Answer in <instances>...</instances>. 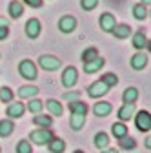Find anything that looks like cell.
<instances>
[{"label":"cell","mask_w":151,"mask_h":153,"mask_svg":"<svg viewBox=\"0 0 151 153\" xmlns=\"http://www.w3.org/2000/svg\"><path fill=\"white\" fill-rule=\"evenodd\" d=\"M53 139H55V133H53L51 129H47V128L33 129V131L29 133V140H31L33 144H38V146H42V144H49Z\"/></svg>","instance_id":"cell-1"},{"label":"cell","mask_w":151,"mask_h":153,"mask_svg":"<svg viewBox=\"0 0 151 153\" xmlns=\"http://www.w3.org/2000/svg\"><path fill=\"white\" fill-rule=\"evenodd\" d=\"M38 66L44 71H56L62 66V60L55 55H42V56H38Z\"/></svg>","instance_id":"cell-2"},{"label":"cell","mask_w":151,"mask_h":153,"mask_svg":"<svg viewBox=\"0 0 151 153\" xmlns=\"http://www.w3.org/2000/svg\"><path fill=\"white\" fill-rule=\"evenodd\" d=\"M18 71H20V75L24 76L26 80H35L36 76H38V71H36L35 62H31V60H27V59L18 64Z\"/></svg>","instance_id":"cell-3"},{"label":"cell","mask_w":151,"mask_h":153,"mask_svg":"<svg viewBox=\"0 0 151 153\" xmlns=\"http://www.w3.org/2000/svg\"><path fill=\"white\" fill-rule=\"evenodd\" d=\"M135 124H137V129L138 131H149L151 129V115H149V111H138L137 115H135Z\"/></svg>","instance_id":"cell-4"},{"label":"cell","mask_w":151,"mask_h":153,"mask_svg":"<svg viewBox=\"0 0 151 153\" xmlns=\"http://www.w3.org/2000/svg\"><path fill=\"white\" fill-rule=\"evenodd\" d=\"M77 80H78V71L75 69L73 66H67V68L62 71V84H64L66 88H71V86L77 84Z\"/></svg>","instance_id":"cell-5"},{"label":"cell","mask_w":151,"mask_h":153,"mask_svg":"<svg viewBox=\"0 0 151 153\" xmlns=\"http://www.w3.org/2000/svg\"><path fill=\"white\" fill-rule=\"evenodd\" d=\"M107 91H109V88H107L104 82H100V80L93 82V84L87 88V95H89L91 99H100V97H104Z\"/></svg>","instance_id":"cell-6"},{"label":"cell","mask_w":151,"mask_h":153,"mask_svg":"<svg viewBox=\"0 0 151 153\" xmlns=\"http://www.w3.org/2000/svg\"><path fill=\"white\" fill-rule=\"evenodd\" d=\"M24 27H26V35L29 38H36L40 35V31H42V24H40L38 18H29Z\"/></svg>","instance_id":"cell-7"},{"label":"cell","mask_w":151,"mask_h":153,"mask_svg":"<svg viewBox=\"0 0 151 153\" xmlns=\"http://www.w3.org/2000/svg\"><path fill=\"white\" fill-rule=\"evenodd\" d=\"M75 27H77V18L71 15H64L58 20V29L62 33H71V31H75Z\"/></svg>","instance_id":"cell-8"},{"label":"cell","mask_w":151,"mask_h":153,"mask_svg":"<svg viewBox=\"0 0 151 153\" xmlns=\"http://www.w3.org/2000/svg\"><path fill=\"white\" fill-rule=\"evenodd\" d=\"M98 24H100L102 31H106V33H111V31H113V27L117 26L115 15H111V13H102V15H100V20H98Z\"/></svg>","instance_id":"cell-9"},{"label":"cell","mask_w":151,"mask_h":153,"mask_svg":"<svg viewBox=\"0 0 151 153\" xmlns=\"http://www.w3.org/2000/svg\"><path fill=\"white\" fill-rule=\"evenodd\" d=\"M26 111V106L22 102H9L7 104V109H6V115L9 119H18V117H22Z\"/></svg>","instance_id":"cell-10"},{"label":"cell","mask_w":151,"mask_h":153,"mask_svg":"<svg viewBox=\"0 0 151 153\" xmlns=\"http://www.w3.org/2000/svg\"><path fill=\"white\" fill-rule=\"evenodd\" d=\"M146 66H147V55L144 51H138V53H135L133 56H131V68H133V69L140 71Z\"/></svg>","instance_id":"cell-11"},{"label":"cell","mask_w":151,"mask_h":153,"mask_svg":"<svg viewBox=\"0 0 151 153\" xmlns=\"http://www.w3.org/2000/svg\"><path fill=\"white\" fill-rule=\"evenodd\" d=\"M133 115H135V104H122L118 108V119L122 122L124 120H129Z\"/></svg>","instance_id":"cell-12"},{"label":"cell","mask_w":151,"mask_h":153,"mask_svg":"<svg viewBox=\"0 0 151 153\" xmlns=\"http://www.w3.org/2000/svg\"><path fill=\"white\" fill-rule=\"evenodd\" d=\"M69 124H71V129L80 131V129L84 128V124H86V115H82V113H71Z\"/></svg>","instance_id":"cell-13"},{"label":"cell","mask_w":151,"mask_h":153,"mask_svg":"<svg viewBox=\"0 0 151 153\" xmlns=\"http://www.w3.org/2000/svg\"><path fill=\"white\" fill-rule=\"evenodd\" d=\"M104 64H106V60L102 59V56H97L95 60L84 64V71H86V73H97V71H100V68H102Z\"/></svg>","instance_id":"cell-14"},{"label":"cell","mask_w":151,"mask_h":153,"mask_svg":"<svg viewBox=\"0 0 151 153\" xmlns=\"http://www.w3.org/2000/svg\"><path fill=\"white\" fill-rule=\"evenodd\" d=\"M93 113L97 115V117H107V115L111 113V104L109 102H97L95 106H93Z\"/></svg>","instance_id":"cell-15"},{"label":"cell","mask_w":151,"mask_h":153,"mask_svg":"<svg viewBox=\"0 0 151 153\" xmlns=\"http://www.w3.org/2000/svg\"><path fill=\"white\" fill-rule=\"evenodd\" d=\"M137 99H138V89L137 88H127V89H124V93H122L124 104H135Z\"/></svg>","instance_id":"cell-16"},{"label":"cell","mask_w":151,"mask_h":153,"mask_svg":"<svg viewBox=\"0 0 151 153\" xmlns=\"http://www.w3.org/2000/svg\"><path fill=\"white\" fill-rule=\"evenodd\" d=\"M46 108H47V111H49L51 115H56V117H60L62 111H64L62 104H60L58 100H55V99H47V100H46Z\"/></svg>","instance_id":"cell-17"},{"label":"cell","mask_w":151,"mask_h":153,"mask_svg":"<svg viewBox=\"0 0 151 153\" xmlns=\"http://www.w3.org/2000/svg\"><path fill=\"white\" fill-rule=\"evenodd\" d=\"M111 33L115 35V38H127L131 35V26H127V24H117L115 27H113Z\"/></svg>","instance_id":"cell-18"},{"label":"cell","mask_w":151,"mask_h":153,"mask_svg":"<svg viewBox=\"0 0 151 153\" xmlns=\"http://www.w3.org/2000/svg\"><path fill=\"white\" fill-rule=\"evenodd\" d=\"M133 46L137 48V49H146L149 44H147V36L144 35V31H137L135 35H133Z\"/></svg>","instance_id":"cell-19"},{"label":"cell","mask_w":151,"mask_h":153,"mask_svg":"<svg viewBox=\"0 0 151 153\" xmlns=\"http://www.w3.org/2000/svg\"><path fill=\"white\" fill-rule=\"evenodd\" d=\"M22 13H24V6L20 4V0H13L9 4V16L16 20V18L22 16Z\"/></svg>","instance_id":"cell-20"},{"label":"cell","mask_w":151,"mask_h":153,"mask_svg":"<svg viewBox=\"0 0 151 153\" xmlns=\"http://www.w3.org/2000/svg\"><path fill=\"white\" fill-rule=\"evenodd\" d=\"M13 131H15V124H13V120H9V119L0 120V137H9Z\"/></svg>","instance_id":"cell-21"},{"label":"cell","mask_w":151,"mask_h":153,"mask_svg":"<svg viewBox=\"0 0 151 153\" xmlns=\"http://www.w3.org/2000/svg\"><path fill=\"white\" fill-rule=\"evenodd\" d=\"M40 91L38 86H22L20 89H18V97H22V99H29V97H35L36 93Z\"/></svg>","instance_id":"cell-22"},{"label":"cell","mask_w":151,"mask_h":153,"mask_svg":"<svg viewBox=\"0 0 151 153\" xmlns=\"http://www.w3.org/2000/svg\"><path fill=\"white\" fill-rule=\"evenodd\" d=\"M111 133H113V137H115V139L120 140V139H124L127 135V128L122 122H115V124L111 126Z\"/></svg>","instance_id":"cell-23"},{"label":"cell","mask_w":151,"mask_h":153,"mask_svg":"<svg viewBox=\"0 0 151 153\" xmlns=\"http://www.w3.org/2000/svg\"><path fill=\"white\" fill-rule=\"evenodd\" d=\"M97 56H100V55H98V49H97V48H87V49H84V51H82L80 59H82V62L86 64V62H91V60H95Z\"/></svg>","instance_id":"cell-24"},{"label":"cell","mask_w":151,"mask_h":153,"mask_svg":"<svg viewBox=\"0 0 151 153\" xmlns=\"http://www.w3.org/2000/svg\"><path fill=\"white\" fill-rule=\"evenodd\" d=\"M47 148H49L51 153H64V149H66V142H64L62 139H53V140L47 144Z\"/></svg>","instance_id":"cell-25"},{"label":"cell","mask_w":151,"mask_h":153,"mask_svg":"<svg viewBox=\"0 0 151 153\" xmlns=\"http://www.w3.org/2000/svg\"><path fill=\"white\" fill-rule=\"evenodd\" d=\"M69 111H71V113H82V115H87V104L82 102V100L69 102Z\"/></svg>","instance_id":"cell-26"},{"label":"cell","mask_w":151,"mask_h":153,"mask_svg":"<svg viewBox=\"0 0 151 153\" xmlns=\"http://www.w3.org/2000/svg\"><path fill=\"white\" fill-rule=\"evenodd\" d=\"M107 144H109V137L106 135V133H104V131L97 133V135H95V146H97L98 149H106Z\"/></svg>","instance_id":"cell-27"},{"label":"cell","mask_w":151,"mask_h":153,"mask_svg":"<svg viewBox=\"0 0 151 153\" xmlns=\"http://www.w3.org/2000/svg\"><path fill=\"white\" fill-rule=\"evenodd\" d=\"M133 16L137 18V20H146L147 18V7L142 6V4L133 6Z\"/></svg>","instance_id":"cell-28"},{"label":"cell","mask_w":151,"mask_h":153,"mask_svg":"<svg viewBox=\"0 0 151 153\" xmlns=\"http://www.w3.org/2000/svg\"><path fill=\"white\" fill-rule=\"evenodd\" d=\"M0 102H6V104L13 102V89L11 88H7V86L0 88Z\"/></svg>","instance_id":"cell-29"},{"label":"cell","mask_w":151,"mask_h":153,"mask_svg":"<svg viewBox=\"0 0 151 153\" xmlns=\"http://www.w3.org/2000/svg\"><path fill=\"white\" fill-rule=\"evenodd\" d=\"M33 122H35L36 126H40V128H49V126L53 124V119L47 117V115H36V117L33 119Z\"/></svg>","instance_id":"cell-30"},{"label":"cell","mask_w":151,"mask_h":153,"mask_svg":"<svg viewBox=\"0 0 151 153\" xmlns=\"http://www.w3.org/2000/svg\"><path fill=\"white\" fill-rule=\"evenodd\" d=\"M100 82H104L107 88H113V86H117V84H118V76H117L115 73H106V75H102Z\"/></svg>","instance_id":"cell-31"},{"label":"cell","mask_w":151,"mask_h":153,"mask_svg":"<svg viewBox=\"0 0 151 153\" xmlns=\"http://www.w3.org/2000/svg\"><path fill=\"white\" fill-rule=\"evenodd\" d=\"M118 144H120V148L122 149H135L137 148V142H135V139H131V137H124V139H120L118 140Z\"/></svg>","instance_id":"cell-32"},{"label":"cell","mask_w":151,"mask_h":153,"mask_svg":"<svg viewBox=\"0 0 151 153\" xmlns=\"http://www.w3.org/2000/svg\"><path fill=\"white\" fill-rule=\"evenodd\" d=\"M42 100H38V99H35V100H29L27 102V109L31 111V113H35V115H38L40 111H42Z\"/></svg>","instance_id":"cell-33"},{"label":"cell","mask_w":151,"mask_h":153,"mask_svg":"<svg viewBox=\"0 0 151 153\" xmlns=\"http://www.w3.org/2000/svg\"><path fill=\"white\" fill-rule=\"evenodd\" d=\"M98 4V0H80V7L84 11H91V9H95Z\"/></svg>","instance_id":"cell-34"},{"label":"cell","mask_w":151,"mask_h":153,"mask_svg":"<svg viewBox=\"0 0 151 153\" xmlns=\"http://www.w3.org/2000/svg\"><path fill=\"white\" fill-rule=\"evenodd\" d=\"M16 153H31V144L27 140H20L16 144Z\"/></svg>","instance_id":"cell-35"},{"label":"cell","mask_w":151,"mask_h":153,"mask_svg":"<svg viewBox=\"0 0 151 153\" xmlns=\"http://www.w3.org/2000/svg\"><path fill=\"white\" fill-rule=\"evenodd\" d=\"M64 100H69V102H75V100H80V93L78 91H67L62 95Z\"/></svg>","instance_id":"cell-36"},{"label":"cell","mask_w":151,"mask_h":153,"mask_svg":"<svg viewBox=\"0 0 151 153\" xmlns=\"http://www.w3.org/2000/svg\"><path fill=\"white\" fill-rule=\"evenodd\" d=\"M24 4H27L29 7H42V0H22Z\"/></svg>","instance_id":"cell-37"},{"label":"cell","mask_w":151,"mask_h":153,"mask_svg":"<svg viewBox=\"0 0 151 153\" xmlns=\"http://www.w3.org/2000/svg\"><path fill=\"white\" fill-rule=\"evenodd\" d=\"M9 35V27H0V40H6Z\"/></svg>","instance_id":"cell-38"},{"label":"cell","mask_w":151,"mask_h":153,"mask_svg":"<svg viewBox=\"0 0 151 153\" xmlns=\"http://www.w3.org/2000/svg\"><path fill=\"white\" fill-rule=\"evenodd\" d=\"M9 26V22H7V18H4V16H0V27H7Z\"/></svg>","instance_id":"cell-39"},{"label":"cell","mask_w":151,"mask_h":153,"mask_svg":"<svg viewBox=\"0 0 151 153\" xmlns=\"http://www.w3.org/2000/svg\"><path fill=\"white\" fill-rule=\"evenodd\" d=\"M140 4H142V6H146V7H147V6H149V4H151V0H140Z\"/></svg>","instance_id":"cell-40"},{"label":"cell","mask_w":151,"mask_h":153,"mask_svg":"<svg viewBox=\"0 0 151 153\" xmlns=\"http://www.w3.org/2000/svg\"><path fill=\"white\" fill-rule=\"evenodd\" d=\"M146 148H147V149H149V148H151V139H149V137H147V139H146Z\"/></svg>","instance_id":"cell-41"},{"label":"cell","mask_w":151,"mask_h":153,"mask_svg":"<svg viewBox=\"0 0 151 153\" xmlns=\"http://www.w3.org/2000/svg\"><path fill=\"white\" fill-rule=\"evenodd\" d=\"M104 153H118L117 149H104Z\"/></svg>","instance_id":"cell-42"},{"label":"cell","mask_w":151,"mask_h":153,"mask_svg":"<svg viewBox=\"0 0 151 153\" xmlns=\"http://www.w3.org/2000/svg\"><path fill=\"white\" fill-rule=\"evenodd\" d=\"M73 153H84V151L82 149H77V151H73Z\"/></svg>","instance_id":"cell-43"},{"label":"cell","mask_w":151,"mask_h":153,"mask_svg":"<svg viewBox=\"0 0 151 153\" xmlns=\"http://www.w3.org/2000/svg\"><path fill=\"white\" fill-rule=\"evenodd\" d=\"M0 59H2V53H0Z\"/></svg>","instance_id":"cell-44"},{"label":"cell","mask_w":151,"mask_h":153,"mask_svg":"<svg viewBox=\"0 0 151 153\" xmlns=\"http://www.w3.org/2000/svg\"><path fill=\"white\" fill-rule=\"evenodd\" d=\"M0 151H2V149H0Z\"/></svg>","instance_id":"cell-45"}]
</instances>
